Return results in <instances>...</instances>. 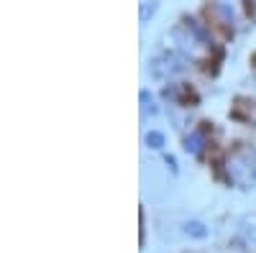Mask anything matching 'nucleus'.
<instances>
[{"mask_svg": "<svg viewBox=\"0 0 256 253\" xmlns=\"http://www.w3.org/2000/svg\"><path fill=\"white\" fill-rule=\"evenodd\" d=\"M226 174L228 179L236 184V187H254L256 184V164L251 159V154H244V151H236L226 159Z\"/></svg>", "mask_w": 256, "mask_h": 253, "instance_id": "1", "label": "nucleus"}, {"mask_svg": "<svg viewBox=\"0 0 256 253\" xmlns=\"http://www.w3.org/2000/svg\"><path fill=\"white\" fill-rule=\"evenodd\" d=\"M177 69H182V64H180L174 56H169V54H162V56L152 59V74L159 77V79H164V77H169V74H174Z\"/></svg>", "mask_w": 256, "mask_h": 253, "instance_id": "2", "label": "nucleus"}, {"mask_svg": "<svg viewBox=\"0 0 256 253\" xmlns=\"http://www.w3.org/2000/svg\"><path fill=\"white\" fill-rule=\"evenodd\" d=\"M251 159H254V164H256V151H251Z\"/></svg>", "mask_w": 256, "mask_h": 253, "instance_id": "10", "label": "nucleus"}, {"mask_svg": "<svg viewBox=\"0 0 256 253\" xmlns=\"http://www.w3.org/2000/svg\"><path fill=\"white\" fill-rule=\"evenodd\" d=\"M156 3H141V8H138V15H141V20H144V23H146V20L148 18H152L154 13H156Z\"/></svg>", "mask_w": 256, "mask_h": 253, "instance_id": "7", "label": "nucleus"}, {"mask_svg": "<svg viewBox=\"0 0 256 253\" xmlns=\"http://www.w3.org/2000/svg\"><path fill=\"white\" fill-rule=\"evenodd\" d=\"M202 146H205V133H202V131H192V133L184 138V151H187V154L200 156V154H202Z\"/></svg>", "mask_w": 256, "mask_h": 253, "instance_id": "3", "label": "nucleus"}, {"mask_svg": "<svg viewBox=\"0 0 256 253\" xmlns=\"http://www.w3.org/2000/svg\"><path fill=\"white\" fill-rule=\"evenodd\" d=\"M144 141H146L148 149H154V151H162L164 143H166V141H164V133H159V131H148Z\"/></svg>", "mask_w": 256, "mask_h": 253, "instance_id": "6", "label": "nucleus"}, {"mask_svg": "<svg viewBox=\"0 0 256 253\" xmlns=\"http://www.w3.org/2000/svg\"><path fill=\"white\" fill-rule=\"evenodd\" d=\"M141 102H144V108H146L148 113H156V108L152 105V95H148L146 90H141Z\"/></svg>", "mask_w": 256, "mask_h": 253, "instance_id": "8", "label": "nucleus"}, {"mask_svg": "<svg viewBox=\"0 0 256 253\" xmlns=\"http://www.w3.org/2000/svg\"><path fill=\"white\" fill-rule=\"evenodd\" d=\"M182 230H184V236H190V238H208V228L200 220H187L182 225Z\"/></svg>", "mask_w": 256, "mask_h": 253, "instance_id": "4", "label": "nucleus"}, {"mask_svg": "<svg viewBox=\"0 0 256 253\" xmlns=\"http://www.w3.org/2000/svg\"><path fill=\"white\" fill-rule=\"evenodd\" d=\"M164 161H166L169 169H172V174H177V159L174 156H164Z\"/></svg>", "mask_w": 256, "mask_h": 253, "instance_id": "9", "label": "nucleus"}, {"mask_svg": "<svg viewBox=\"0 0 256 253\" xmlns=\"http://www.w3.org/2000/svg\"><path fill=\"white\" fill-rule=\"evenodd\" d=\"M241 233L251 241V243H256V215H244L241 218Z\"/></svg>", "mask_w": 256, "mask_h": 253, "instance_id": "5", "label": "nucleus"}]
</instances>
